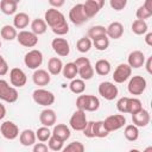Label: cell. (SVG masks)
Masks as SVG:
<instances>
[{
    "instance_id": "1",
    "label": "cell",
    "mask_w": 152,
    "mask_h": 152,
    "mask_svg": "<svg viewBox=\"0 0 152 152\" xmlns=\"http://www.w3.org/2000/svg\"><path fill=\"white\" fill-rule=\"evenodd\" d=\"M76 107L84 112H95L100 107V100L94 95H78L76 99Z\"/></svg>"
},
{
    "instance_id": "2",
    "label": "cell",
    "mask_w": 152,
    "mask_h": 152,
    "mask_svg": "<svg viewBox=\"0 0 152 152\" xmlns=\"http://www.w3.org/2000/svg\"><path fill=\"white\" fill-rule=\"evenodd\" d=\"M44 20L51 30L66 23L64 14L61 11H58L57 8H53V7L46 10V12L44 13Z\"/></svg>"
},
{
    "instance_id": "3",
    "label": "cell",
    "mask_w": 152,
    "mask_h": 152,
    "mask_svg": "<svg viewBox=\"0 0 152 152\" xmlns=\"http://www.w3.org/2000/svg\"><path fill=\"white\" fill-rule=\"evenodd\" d=\"M77 66V75L80 76V78L88 81L91 80L94 76V66L91 65L89 58L87 57H80L74 62Z\"/></svg>"
},
{
    "instance_id": "4",
    "label": "cell",
    "mask_w": 152,
    "mask_h": 152,
    "mask_svg": "<svg viewBox=\"0 0 152 152\" xmlns=\"http://www.w3.org/2000/svg\"><path fill=\"white\" fill-rule=\"evenodd\" d=\"M18 90L15 87L10 86V83L6 80L0 78V100L7 102V103H13L18 100Z\"/></svg>"
},
{
    "instance_id": "5",
    "label": "cell",
    "mask_w": 152,
    "mask_h": 152,
    "mask_svg": "<svg viewBox=\"0 0 152 152\" xmlns=\"http://www.w3.org/2000/svg\"><path fill=\"white\" fill-rule=\"evenodd\" d=\"M32 99L37 104L44 106V107H49V106L53 104V102H55L53 93L48 89H44V88H37L36 90H33Z\"/></svg>"
},
{
    "instance_id": "6",
    "label": "cell",
    "mask_w": 152,
    "mask_h": 152,
    "mask_svg": "<svg viewBox=\"0 0 152 152\" xmlns=\"http://www.w3.org/2000/svg\"><path fill=\"white\" fill-rule=\"evenodd\" d=\"M147 87V82L142 76L135 75L129 77V82L127 86V90L131 95H141Z\"/></svg>"
},
{
    "instance_id": "7",
    "label": "cell",
    "mask_w": 152,
    "mask_h": 152,
    "mask_svg": "<svg viewBox=\"0 0 152 152\" xmlns=\"http://www.w3.org/2000/svg\"><path fill=\"white\" fill-rule=\"evenodd\" d=\"M99 94L107 101H113L114 99H116V96L119 95V89L118 87L109 81H104L101 82L99 84Z\"/></svg>"
},
{
    "instance_id": "8",
    "label": "cell",
    "mask_w": 152,
    "mask_h": 152,
    "mask_svg": "<svg viewBox=\"0 0 152 152\" xmlns=\"http://www.w3.org/2000/svg\"><path fill=\"white\" fill-rule=\"evenodd\" d=\"M43 63V53L37 50V49H32L28 52H26L25 57H24V64L32 70L38 69Z\"/></svg>"
},
{
    "instance_id": "9",
    "label": "cell",
    "mask_w": 152,
    "mask_h": 152,
    "mask_svg": "<svg viewBox=\"0 0 152 152\" xmlns=\"http://www.w3.org/2000/svg\"><path fill=\"white\" fill-rule=\"evenodd\" d=\"M103 125L107 128V131L110 133L113 131H118L121 127H124L126 125V118L122 114H113L103 120Z\"/></svg>"
},
{
    "instance_id": "10",
    "label": "cell",
    "mask_w": 152,
    "mask_h": 152,
    "mask_svg": "<svg viewBox=\"0 0 152 152\" xmlns=\"http://www.w3.org/2000/svg\"><path fill=\"white\" fill-rule=\"evenodd\" d=\"M69 19L74 25H82L86 21H88V17L84 13L83 4H76L72 6L69 11Z\"/></svg>"
},
{
    "instance_id": "11",
    "label": "cell",
    "mask_w": 152,
    "mask_h": 152,
    "mask_svg": "<svg viewBox=\"0 0 152 152\" xmlns=\"http://www.w3.org/2000/svg\"><path fill=\"white\" fill-rule=\"evenodd\" d=\"M87 122H88V120H87L86 112L81 110V109L75 110L72 113V115L70 116V120H69L70 128H72L74 131H82L86 127Z\"/></svg>"
},
{
    "instance_id": "12",
    "label": "cell",
    "mask_w": 152,
    "mask_h": 152,
    "mask_svg": "<svg viewBox=\"0 0 152 152\" xmlns=\"http://www.w3.org/2000/svg\"><path fill=\"white\" fill-rule=\"evenodd\" d=\"M18 43L25 48H34L38 44V36L34 34L32 31H26V30H21L18 34L17 38Z\"/></svg>"
},
{
    "instance_id": "13",
    "label": "cell",
    "mask_w": 152,
    "mask_h": 152,
    "mask_svg": "<svg viewBox=\"0 0 152 152\" xmlns=\"http://www.w3.org/2000/svg\"><path fill=\"white\" fill-rule=\"evenodd\" d=\"M131 75H132V68L127 63H121L116 66L112 77L115 83H124L131 77Z\"/></svg>"
},
{
    "instance_id": "14",
    "label": "cell",
    "mask_w": 152,
    "mask_h": 152,
    "mask_svg": "<svg viewBox=\"0 0 152 152\" xmlns=\"http://www.w3.org/2000/svg\"><path fill=\"white\" fill-rule=\"evenodd\" d=\"M0 132L7 140H14L19 137V127L13 121H4L0 126Z\"/></svg>"
},
{
    "instance_id": "15",
    "label": "cell",
    "mask_w": 152,
    "mask_h": 152,
    "mask_svg": "<svg viewBox=\"0 0 152 152\" xmlns=\"http://www.w3.org/2000/svg\"><path fill=\"white\" fill-rule=\"evenodd\" d=\"M10 81H11V84L13 87L21 88V87H24L26 84L27 77H26V74L24 72L23 69H20V68H13L10 71Z\"/></svg>"
},
{
    "instance_id": "16",
    "label": "cell",
    "mask_w": 152,
    "mask_h": 152,
    "mask_svg": "<svg viewBox=\"0 0 152 152\" xmlns=\"http://www.w3.org/2000/svg\"><path fill=\"white\" fill-rule=\"evenodd\" d=\"M51 48L61 57H66L70 53L69 42L64 38H53L51 42Z\"/></svg>"
},
{
    "instance_id": "17",
    "label": "cell",
    "mask_w": 152,
    "mask_h": 152,
    "mask_svg": "<svg viewBox=\"0 0 152 152\" xmlns=\"http://www.w3.org/2000/svg\"><path fill=\"white\" fill-rule=\"evenodd\" d=\"M150 120H151L150 113H148V110H146L144 108H141L138 112L132 114V122L137 127H146L150 124Z\"/></svg>"
},
{
    "instance_id": "18",
    "label": "cell",
    "mask_w": 152,
    "mask_h": 152,
    "mask_svg": "<svg viewBox=\"0 0 152 152\" xmlns=\"http://www.w3.org/2000/svg\"><path fill=\"white\" fill-rule=\"evenodd\" d=\"M145 55H144V52H141V51H139V50H134V51H132L129 55H128V57H127V64L133 69H139V68H141L142 65H144V63H145Z\"/></svg>"
},
{
    "instance_id": "19",
    "label": "cell",
    "mask_w": 152,
    "mask_h": 152,
    "mask_svg": "<svg viewBox=\"0 0 152 152\" xmlns=\"http://www.w3.org/2000/svg\"><path fill=\"white\" fill-rule=\"evenodd\" d=\"M32 81L38 87H45L50 83L51 76H50L49 71H46L44 69H36L32 75Z\"/></svg>"
},
{
    "instance_id": "20",
    "label": "cell",
    "mask_w": 152,
    "mask_h": 152,
    "mask_svg": "<svg viewBox=\"0 0 152 152\" xmlns=\"http://www.w3.org/2000/svg\"><path fill=\"white\" fill-rule=\"evenodd\" d=\"M39 121L43 126H46V127H51L56 124L57 121V115H56V112L51 108H45L40 112L39 114Z\"/></svg>"
},
{
    "instance_id": "21",
    "label": "cell",
    "mask_w": 152,
    "mask_h": 152,
    "mask_svg": "<svg viewBox=\"0 0 152 152\" xmlns=\"http://www.w3.org/2000/svg\"><path fill=\"white\" fill-rule=\"evenodd\" d=\"M106 34L108 38L119 39L124 34V25L119 21H113L106 27Z\"/></svg>"
},
{
    "instance_id": "22",
    "label": "cell",
    "mask_w": 152,
    "mask_h": 152,
    "mask_svg": "<svg viewBox=\"0 0 152 152\" xmlns=\"http://www.w3.org/2000/svg\"><path fill=\"white\" fill-rule=\"evenodd\" d=\"M52 135L53 137H56V138H58L59 140H62V141H66L69 138H70V135H71V131H70V128L66 126V125H64V124H57L56 126L53 125V129H52Z\"/></svg>"
},
{
    "instance_id": "23",
    "label": "cell",
    "mask_w": 152,
    "mask_h": 152,
    "mask_svg": "<svg viewBox=\"0 0 152 152\" xmlns=\"http://www.w3.org/2000/svg\"><path fill=\"white\" fill-rule=\"evenodd\" d=\"M37 138H36V132H33L32 129L27 128V129H24L20 134H19V141L23 146H32L34 142H36Z\"/></svg>"
},
{
    "instance_id": "24",
    "label": "cell",
    "mask_w": 152,
    "mask_h": 152,
    "mask_svg": "<svg viewBox=\"0 0 152 152\" xmlns=\"http://www.w3.org/2000/svg\"><path fill=\"white\" fill-rule=\"evenodd\" d=\"M63 62L61 58L58 57H51L48 62V71L50 75H59L62 72V69H63Z\"/></svg>"
},
{
    "instance_id": "25",
    "label": "cell",
    "mask_w": 152,
    "mask_h": 152,
    "mask_svg": "<svg viewBox=\"0 0 152 152\" xmlns=\"http://www.w3.org/2000/svg\"><path fill=\"white\" fill-rule=\"evenodd\" d=\"M30 24V17L25 12L15 13L13 17V26L15 28H25Z\"/></svg>"
},
{
    "instance_id": "26",
    "label": "cell",
    "mask_w": 152,
    "mask_h": 152,
    "mask_svg": "<svg viewBox=\"0 0 152 152\" xmlns=\"http://www.w3.org/2000/svg\"><path fill=\"white\" fill-rule=\"evenodd\" d=\"M112 70V65L109 63V61L102 58V59H99L96 63H95V66H94V71L100 75V76H107Z\"/></svg>"
},
{
    "instance_id": "27",
    "label": "cell",
    "mask_w": 152,
    "mask_h": 152,
    "mask_svg": "<svg viewBox=\"0 0 152 152\" xmlns=\"http://www.w3.org/2000/svg\"><path fill=\"white\" fill-rule=\"evenodd\" d=\"M83 10H84V13L88 17V19H90L100 12L101 7L96 4L95 0H86V2L83 4Z\"/></svg>"
},
{
    "instance_id": "28",
    "label": "cell",
    "mask_w": 152,
    "mask_h": 152,
    "mask_svg": "<svg viewBox=\"0 0 152 152\" xmlns=\"http://www.w3.org/2000/svg\"><path fill=\"white\" fill-rule=\"evenodd\" d=\"M46 30H48V25H46V23H45L44 19L37 18V19H33L31 21V31L34 34H37V36L44 34L46 32Z\"/></svg>"
},
{
    "instance_id": "29",
    "label": "cell",
    "mask_w": 152,
    "mask_h": 152,
    "mask_svg": "<svg viewBox=\"0 0 152 152\" xmlns=\"http://www.w3.org/2000/svg\"><path fill=\"white\" fill-rule=\"evenodd\" d=\"M18 10V4L11 0H1L0 1V11L6 15L15 14Z\"/></svg>"
},
{
    "instance_id": "30",
    "label": "cell",
    "mask_w": 152,
    "mask_h": 152,
    "mask_svg": "<svg viewBox=\"0 0 152 152\" xmlns=\"http://www.w3.org/2000/svg\"><path fill=\"white\" fill-rule=\"evenodd\" d=\"M131 28H132V32L137 36H141V34H145L147 31H148V25L145 20H141V19H137L132 23L131 25Z\"/></svg>"
},
{
    "instance_id": "31",
    "label": "cell",
    "mask_w": 152,
    "mask_h": 152,
    "mask_svg": "<svg viewBox=\"0 0 152 152\" xmlns=\"http://www.w3.org/2000/svg\"><path fill=\"white\" fill-rule=\"evenodd\" d=\"M0 34H1V38L5 39V40H14L17 38V28L13 26V25H4L0 30Z\"/></svg>"
},
{
    "instance_id": "32",
    "label": "cell",
    "mask_w": 152,
    "mask_h": 152,
    "mask_svg": "<svg viewBox=\"0 0 152 152\" xmlns=\"http://www.w3.org/2000/svg\"><path fill=\"white\" fill-rule=\"evenodd\" d=\"M124 135L125 138L128 140V141H137L138 138H139V128L134 125V124H131V125H126L125 126V129H124Z\"/></svg>"
},
{
    "instance_id": "33",
    "label": "cell",
    "mask_w": 152,
    "mask_h": 152,
    "mask_svg": "<svg viewBox=\"0 0 152 152\" xmlns=\"http://www.w3.org/2000/svg\"><path fill=\"white\" fill-rule=\"evenodd\" d=\"M69 89H70L71 93H74L76 95L82 94L86 90V82H84V80L76 78V77L72 78L71 82H70V84H69Z\"/></svg>"
},
{
    "instance_id": "34",
    "label": "cell",
    "mask_w": 152,
    "mask_h": 152,
    "mask_svg": "<svg viewBox=\"0 0 152 152\" xmlns=\"http://www.w3.org/2000/svg\"><path fill=\"white\" fill-rule=\"evenodd\" d=\"M62 74H63V77L66 78V80H72L77 76V66L74 62H69L66 63L65 65H63V69H62Z\"/></svg>"
},
{
    "instance_id": "35",
    "label": "cell",
    "mask_w": 152,
    "mask_h": 152,
    "mask_svg": "<svg viewBox=\"0 0 152 152\" xmlns=\"http://www.w3.org/2000/svg\"><path fill=\"white\" fill-rule=\"evenodd\" d=\"M91 46H93V42H91V39H90L89 37H82V38H80V39L77 40V43H76V49H77V51L81 52V53L88 52V51L91 49Z\"/></svg>"
},
{
    "instance_id": "36",
    "label": "cell",
    "mask_w": 152,
    "mask_h": 152,
    "mask_svg": "<svg viewBox=\"0 0 152 152\" xmlns=\"http://www.w3.org/2000/svg\"><path fill=\"white\" fill-rule=\"evenodd\" d=\"M101 36H106V27L102 26V25H95V26H91L89 30H88V37L94 40Z\"/></svg>"
},
{
    "instance_id": "37",
    "label": "cell",
    "mask_w": 152,
    "mask_h": 152,
    "mask_svg": "<svg viewBox=\"0 0 152 152\" xmlns=\"http://www.w3.org/2000/svg\"><path fill=\"white\" fill-rule=\"evenodd\" d=\"M93 45L95 46L96 50L104 51L109 46V38L107 37V34L106 36H101V37H99V38H96V39L93 40Z\"/></svg>"
},
{
    "instance_id": "38",
    "label": "cell",
    "mask_w": 152,
    "mask_h": 152,
    "mask_svg": "<svg viewBox=\"0 0 152 152\" xmlns=\"http://www.w3.org/2000/svg\"><path fill=\"white\" fill-rule=\"evenodd\" d=\"M142 108V103L139 99L137 97H128V102H127V113L133 114L135 112H138L139 109Z\"/></svg>"
},
{
    "instance_id": "39",
    "label": "cell",
    "mask_w": 152,
    "mask_h": 152,
    "mask_svg": "<svg viewBox=\"0 0 152 152\" xmlns=\"http://www.w3.org/2000/svg\"><path fill=\"white\" fill-rule=\"evenodd\" d=\"M51 134H52V133H51L50 128L46 127V126H42V127H39V128L36 131V138H37L39 141H42V142L48 141L49 138L51 137Z\"/></svg>"
},
{
    "instance_id": "40",
    "label": "cell",
    "mask_w": 152,
    "mask_h": 152,
    "mask_svg": "<svg viewBox=\"0 0 152 152\" xmlns=\"http://www.w3.org/2000/svg\"><path fill=\"white\" fill-rule=\"evenodd\" d=\"M63 145H64V141L59 140L58 138L53 137L52 134L48 140V146H49V150H51V151H62Z\"/></svg>"
},
{
    "instance_id": "41",
    "label": "cell",
    "mask_w": 152,
    "mask_h": 152,
    "mask_svg": "<svg viewBox=\"0 0 152 152\" xmlns=\"http://www.w3.org/2000/svg\"><path fill=\"white\" fill-rule=\"evenodd\" d=\"M109 132L103 125V120L95 121V138H106L108 137Z\"/></svg>"
},
{
    "instance_id": "42",
    "label": "cell",
    "mask_w": 152,
    "mask_h": 152,
    "mask_svg": "<svg viewBox=\"0 0 152 152\" xmlns=\"http://www.w3.org/2000/svg\"><path fill=\"white\" fill-rule=\"evenodd\" d=\"M86 150L84 145L81 141H72L68 144L65 147H63L64 152H83Z\"/></svg>"
},
{
    "instance_id": "43",
    "label": "cell",
    "mask_w": 152,
    "mask_h": 152,
    "mask_svg": "<svg viewBox=\"0 0 152 152\" xmlns=\"http://www.w3.org/2000/svg\"><path fill=\"white\" fill-rule=\"evenodd\" d=\"M82 132L87 138H95V121H88Z\"/></svg>"
},
{
    "instance_id": "44",
    "label": "cell",
    "mask_w": 152,
    "mask_h": 152,
    "mask_svg": "<svg viewBox=\"0 0 152 152\" xmlns=\"http://www.w3.org/2000/svg\"><path fill=\"white\" fill-rule=\"evenodd\" d=\"M135 15H137V19H141V20H146L148 19L150 17H152V12L147 11L142 5L138 7L137 12H135Z\"/></svg>"
},
{
    "instance_id": "45",
    "label": "cell",
    "mask_w": 152,
    "mask_h": 152,
    "mask_svg": "<svg viewBox=\"0 0 152 152\" xmlns=\"http://www.w3.org/2000/svg\"><path fill=\"white\" fill-rule=\"evenodd\" d=\"M128 0H109V5L114 11H122L127 6Z\"/></svg>"
},
{
    "instance_id": "46",
    "label": "cell",
    "mask_w": 152,
    "mask_h": 152,
    "mask_svg": "<svg viewBox=\"0 0 152 152\" xmlns=\"http://www.w3.org/2000/svg\"><path fill=\"white\" fill-rule=\"evenodd\" d=\"M127 102H128V97H127V96L120 97V99L118 100V102H116V109H118L120 113H122V114L127 113Z\"/></svg>"
},
{
    "instance_id": "47",
    "label": "cell",
    "mask_w": 152,
    "mask_h": 152,
    "mask_svg": "<svg viewBox=\"0 0 152 152\" xmlns=\"http://www.w3.org/2000/svg\"><path fill=\"white\" fill-rule=\"evenodd\" d=\"M51 31L57 36H64L69 32V25H68V23H65V24H63V25H61L56 28H52Z\"/></svg>"
},
{
    "instance_id": "48",
    "label": "cell",
    "mask_w": 152,
    "mask_h": 152,
    "mask_svg": "<svg viewBox=\"0 0 152 152\" xmlns=\"http://www.w3.org/2000/svg\"><path fill=\"white\" fill-rule=\"evenodd\" d=\"M32 151L33 152H48L49 151V146L44 142H34L32 145Z\"/></svg>"
},
{
    "instance_id": "49",
    "label": "cell",
    "mask_w": 152,
    "mask_h": 152,
    "mask_svg": "<svg viewBox=\"0 0 152 152\" xmlns=\"http://www.w3.org/2000/svg\"><path fill=\"white\" fill-rule=\"evenodd\" d=\"M8 72V64L6 59L0 55V76H5Z\"/></svg>"
},
{
    "instance_id": "50",
    "label": "cell",
    "mask_w": 152,
    "mask_h": 152,
    "mask_svg": "<svg viewBox=\"0 0 152 152\" xmlns=\"http://www.w3.org/2000/svg\"><path fill=\"white\" fill-rule=\"evenodd\" d=\"M49 1V4L53 7V8H59V7H62L63 5H64V2H65V0H48Z\"/></svg>"
},
{
    "instance_id": "51",
    "label": "cell",
    "mask_w": 152,
    "mask_h": 152,
    "mask_svg": "<svg viewBox=\"0 0 152 152\" xmlns=\"http://www.w3.org/2000/svg\"><path fill=\"white\" fill-rule=\"evenodd\" d=\"M145 68H146V71L148 74H152V57H148L147 61H145Z\"/></svg>"
},
{
    "instance_id": "52",
    "label": "cell",
    "mask_w": 152,
    "mask_h": 152,
    "mask_svg": "<svg viewBox=\"0 0 152 152\" xmlns=\"http://www.w3.org/2000/svg\"><path fill=\"white\" fill-rule=\"evenodd\" d=\"M145 43L148 45V46H152V32H146L145 33Z\"/></svg>"
},
{
    "instance_id": "53",
    "label": "cell",
    "mask_w": 152,
    "mask_h": 152,
    "mask_svg": "<svg viewBox=\"0 0 152 152\" xmlns=\"http://www.w3.org/2000/svg\"><path fill=\"white\" fill-rule=\"evenodd\" d=\"M6 116V107L0 102V120H2Z\"/></svg>"
},
{
    "instance_id": "54",
    "label": "cell",
    "mask_w": 152,
    "mask_h": 152,
    "mask_svg": "<svg viewBox=\"0 0 152 152\" xmlns=\"http://www.w3.org/2000/svg\"><path fill=\"white\" fill-rule=\"evenodd\" d=\"M147 11H150V12H152V0H145V2H144V5H142Z\"/></svg>"
},
{
    "instance_id": "55",
    "label": "cell",
    "mask_w": 152,
    "mask_h": 152,
    "mask_svg": "<svg viewBox=\"0 0 152 152\" xmlns=\"http://www.w3.org/2000/svg\"><path fill=\"white\" fill-rule=\"evenodd\" d=\"M95 1H96V4H97V5H99L101 8L104 6V0H95Z\"/></svg>"
},
{
    "instance_id": "56",
    "label": "cell",
    "mask_w": 152,
    "mask_h": 152,
    "mask_svg": "<svg viewBox=\"0 0 152 152\" xmlns=\"http://www.w3.org/2000/svg\"><path fill=\"white\" fill-rule=\"evenodd\" d=\"M11 1H13V2H17V4H19V2H20V0H11Z\"/></svg>"
},
{
    "instance_id": "57",
    "label": "cell",
    "mask_w": 152,
    "mask_h": 152,
    "mask_svg": "<svg viewBox=\"0 0 152 152\" xmlns=\"http://www.w3.org/2000/svg\"><path fill=\"white\" fill-rule=\"evenodd\" d=\"M0 48H1V40H0Z\"/></svg>"
},
{
    "instance_id": "58",
    "label": "cell",
    "mask_w": 152,
    "mask_h": 152,
    "mask_svg": "<svg viewBox=\"0 0 152 152\" xmlns=\"http://www.w3.org/2000/svg\"><path fill=\"white\" fill-rule=\"evenodd\" d=\"M84 1H86V0H84Z\"/></svg>"
},
{
    "instance_id": "59",
    "label": "cell",
    "mask_w": 152,
    "mask_h": 152,
    "mask_svg": "<svg viewBox=\"0 0 152 152\" xmlns=\"http://www.w3.org/2000/svg\"><path fill=\"white\" fill-rule=\"evenodd\" d=\"M0 1H1V0H0Z\"/></svg>"
}]
</instances>
